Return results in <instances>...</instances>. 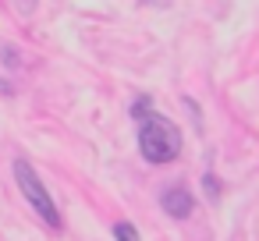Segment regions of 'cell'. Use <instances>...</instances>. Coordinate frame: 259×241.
Segmentation results:
<instances>
[{"label": "cell", "mask_w": 259, "mask_h": 241, "mask_svg": "<svg viewBox=\"0 0 259 241\" xmlns=\"http://www.w3.org/2000/svg\"><path fill=\"white\" fill-rule=\"evenodd\" d=\"M139 149L149 163H174L181 156V131L167 117L146 114L142 128H139Z\"/></svg>", "instance_id": "1"}, {"label": "cell", "mask_w": 259, "mask_h": 241, "mask_svg": "<svg viewBox=\"0 0 259 241\" xmlns=\"http://www.w3.org/2000/svg\"><path fill=\"white\" fill-rule=\"evenodd\" d=\"M22 4H25V11H29V8H32V4H36V0H22Z\"/></svg>", "instance_id": "7"}, {"label": "cell", "mask_w": 259, "mask_h": 241, "mask_svg": "<svg viewBox=\"0 0 259 241\" xmlns=\"http://www.w3.org/2000/svg\"><path fill=\"white\" fill-rule=\"evenodd\" d=\"M160 206H163L167 216H174V220H188L192 209H195V199H192V191H188L185 184H170V188L160 195Z\"/></svg>", "instance_id": "3"}, {"label": "cell", "mask_w": 259, "mask_h": 241, "mask_svg": "<svg viewBox=\"0 0 259 241\" xmlns=\"http://www.w3.org/2000/svg\"><path fill=\"white\" fill-rule=\"evenodd\" d=\"M15 181H18V188H22V195L29 199V206L39 213V220L47 223V227H54V230H61L64 227V220H61V209L54 206V199H50V191H47V184L39 181V174L32 170V163L29 160H15Z\"/></svg>", "instance_id": "2"}, {"label": "cell", "mask_w": 259, "mask_h": 241, "mask_svg": "<svg viewBox=\"0 0 259 241\" xmlns=\"http://www.w3.org/2000/svg\"><path fill=\"white\" fill-rule=\"evenodd\" d=\"M114 237H117V241H139L135 227H132V223H124V220H121V223H114Z\"/></svg>", "instance_id": "4"}, {"label": "cell", "mask_w": 259, "mask_h": 241, "mask_svg": "<svg viewBox=\"0 0 259 241\" xmlns=\"http://www.w3.org/2000/svg\"><path fill=\"white\" fill-rule=\"evenodd\" d=\"M202 184H206V195H213V199L220 195V184H217V177H213V174H206V177H202Z\"/></svg>", "instance_id": "6"}, {"label": "cell", "mask_w": 259, "mask_h": 241, "mask_svg": "<svg viewBox=\"0 0 259 241\" xmlns=\"http://www.w3.org/2000/svg\"><path fill=\"white\" fill-rule=\"evenodd\" d=\"M149 107H153V100H149V96H142V100H139V103H135V107H132V114H135V117H139V121H142V117H146V110H149Z\"/></svg>", "instance_id": "5"}]
</instances>
